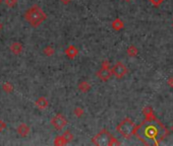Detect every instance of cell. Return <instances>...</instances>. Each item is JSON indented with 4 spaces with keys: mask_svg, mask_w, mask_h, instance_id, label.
I'll list each match as a JSON object with an SVG mask.
<instances>
[{
    "mask_svg": "<svg viewBox=\"0 0 173 146\" xmlns=\"http://www.w3.org/2000/svg\"><path fill=\"white\" fill-rule=\"evenodd\" d=\"M1 3H2V0H0V4H1Z\"/></svg>",
    "mask_w": 173,
    "mask_h": 146,
    "instance_id": "83f0119b",
    "label": "cell"
},
{
    "mask_svg": "<svg viewBox=\"0 0 173 146\" xmlns=\"http://www.w3.org/2000/svg\"><path fill=\"white\" fill-rule=\"evenodd\" d=\"M171 131L173 132V125H172V127H171Z\"/></svg>",
    "mask_w": 173,
    "mask_h": 146,
    "instance_id": "4316f807",
    "label": "cell"
},
{
    "mask_svg": "<svg viewBox=\"0 0 173 146\" xmlns=\"http://www.w3.org/2000/svg\"><path fill=\"white\" fill-rule=\"evenodd\" d=\"M149 1L154 6H160L162 3L164 2V0H149Z\"/></svg>",
    "mask_w": 173,
    "mask_h": 146,
    "instance_id": "ffe728a7",
    "label": "cell"
},
{
    "mask_svg": "<svg viewBox=\"0 0 173 146\" xmlns=\"http://www.w3.org/2000/svg\"><path fill=\"white\" fill-rule=\"evenodd\" d=\"M117 131H118V133L121 136H123V137L131 138L132 134H135V123L132 122L131 119L126 118L121 123H119V125L117 126Z\"/></svg>",
    "mask_w": 173,
    "mask_h": 146,
    "instance_id": "277c9868",
    "label": "cell"
},
{
    "mask_svg": "<svg viewBox=\"0 0 173 146\" xmlns=\"http://www.w3.org/2000/svg\"><path fill=\"white\" fill-rule=\"evenodd\" d=\"M51 124L56 130H62L67 124V120L65 119V117L62 114H57L54 118L51 120Z\"/></svg>",
    "mask_w": 173,
    "mask_h": 146,
    "instance_id": "8992f818",
    "label": "cell"
},
{
    "mask_svg": "<svg viewBox=\"0 0 173 146\" xmlns=\"http://www.w3.org/2000/svg\"><path fill=\"white\" fill-rule=\"evenodd\" d=\"M135 135L146 145H158L166 137V128L156 118L146 119L135 128Z\"/></svg>",
    "mask_w": 173,
    "mask_h": 146,
    "instance_id": "6da1fadb",
    "label": "cell"
},
{
    "mask_svg": "<svg viewBox=\"0 0 173 146\" xmlns=\"http://www.w3.org/2000/svg\"><path fill=\"white\" fill-rule=\"evenodd\" d=\"M167 82H168V85H169V86H171V87H173V77L169 78Z\"/></svg>",
    "mask_w": 173,
    "mask_h": 146,
    "instance_id": "603a6c76",
    "label": "cell"
},
{
    "mask_svg": "<svg viewBox=\"0 0 173 146\" xmlns=\"http://www.w3.org/2000/svg\"><path fill=\"white\" fill-rule=\"evenodd\" d=\"M126 2H129V1H131V0H125Z\"/></svg>",
    "mask_w": 173,
    "mask_h": 146,
    "instance_id": "484cf974",
    "label": "cell"
},
{
    "mask_svg": "<svg viewBox=\"0 0 173 146\" xmlns=\"http://www.w3.org/2000/svg\"><path fill=\"white\" fill-rule=\"evenodd\" d=\"M109 66H110V63H109V61H107V60H105L102 63V67H108L109 68Z\"/></svg>",
    "mask_w": 173,
    "mask_h": 146,
    "instance_id": "7402d4cb",
    "label": "cell"
},
{
    "mask_svg": "<svg viewBox=\"0 0 173 146\" xmlns=\"http://www.w3.org/2000/svg\"><path fill=\"white\" fill-rule=\"evenodd\" d=\"M138 54H139V50L135 46L131 45L127 48V55L129 56V57H135Z\"/></svg>",
    "mask_w": 173,
    "mask_h": 146,
    "instance_id": "5bb4252c",
    "label": "cell"
},
{
    "mask_svg": "<svg viewBox=\"0 0 173 146\" xmlns=\"http://www.w3.org/2000/svg\"><path fill=\"white\" fill-rule=\"evenodd\" d=\"M44 53L47 56H52L53 54H54V49H53L52 47H50V46H48V47H46L44 49Z\"/></svg>",
    "mask_w": 173,
    "mask_h": 146,
    "instance_id": "ac0fdd59",
    "label": "cell"
},
{
    "mask_svg": "<svg viewBox=\"0 0 173 146\" xmlns=\"http://www.w3.org/2000/svg\"><path fill=\"white\" fill-rule=\"evenodd\" d=\"M6 128V124L2 120H0V132H2Z\"/></svg>",
    "mask_w": 173,
    "mask_h": 146,
    "instance_id": "44dd1931",
    "label": "cell"
},
{
    "mask_svg": "<svg viewBox=\"0 0 173 146\" xmlns=\"http://www.w3.org/2000/svg\"><path fill=\"white\" fill-rule=\"evenodd\" d=\"M60 1L63 3V4H68V3H70V1H71V0H60Z\"/></svg>",
    "mask_w": 173,
    "mask_h": 146,
    "instance_id": "cb8c5ba5",
    "label": "cell"
},
{
    "mask_svg": "<svg viewBox=\"0 0 173 146\" xmlns=\"http://www.w3.org/2000/svg\"><path fill=\"white\" fill-rule=\"evenodd\" d=\"M63 136L65 137V139L67 140V142H70V141H72V139H74V135H72V133L69 130L65 131L64 133H63Z\"/></svg>",
    "mask_w": 173,
    "mask_h": 146,
    "instance_id": "2e32d148",
    "label": "cell"
},
{
    "mask_svg": "<svg viewBox=\"0 0 173 146\" xmlns=\"http://www.w3.org/2000/svg\"><path fill=\"white\" fill-rule=\"evenodd\" d=\"M16 131H18V135H21L22 137H26L30 134V132H31V129H30V127L26 124L22 123L18 127V129H16Z\"/></svg>",
    "mask_w": 173,
    "mask_h": 146,
    "instance_id": "ba28073f",
    "label": "cell"
},
{
    "mask_svg": "<svg viewBox=\"0 0 173 146\" xmlns=\"http://www.w3.org/2000/svg\"><path fill=\"white\" fill-rule=\"evenodd\" d=\"M10 50H11V52L13 53V54L18 55L22 52V45L21 44V43L15 42L10 46Z\"/></svg>",
    "mask_w": 173,
    "mask_h": 146,
    "instance_id": "8fae6325",
    "label": "cell"
},
{
    "mask_svg": "<svg viewBox=\"0 0 173 146\" xmlns=\"http://www.w3.org/2000/svg\"><path fill=\"white\" fill-rule=\"evenodd\" d=\"M78 48H76L75 46H74V45L68 46V47L66 48V50H65V55L67 56L69 59H74V58H75L76 56H78Z\"/></svg>",
    "mask_w": 173,
    "mask_h": 146,
    "instance_id": "9c48e42d",
    "label": "cell"
},
{
    "mask_svg": "<svg viewBox=\"0 0 173 146\" xmlns=\"http://www.w3.org/2000/svg\"><path fill=\"white\" fill-rule=\"evenodd\" d=\"M1 29H2V24L0 22V31H1Z\"/></svg>",
    "mask_w": 173,
    "mask_h": 146,
    "instance_id": "d4e9b609",
    "label": "cell"
},
{
    "mask_svg": "<svg viewBox=\"0 0 173 146\" xmlns=\"http://www.w3.org/2000/svg\"><path fill=\"white\" fill-rule=\"evenodd\" d=\"M93 143L99 146H110V145H119L120 143L109 133L107 130H102L93 138Z\"/></svg>",
    "mask_w": 173,
    "mask_h": 146,
    "instance_id": "3957f363",
    "label": "cell"
},
{
    "mask_svg": "<svg viewBox=\"0 0 173 146\" xmlns=\"http://www.w3.org/2000/svg\"><path fill=\"white\" fill-rule=\"evenodd\" d=\"M67 143H68L67 140H66L65 137L63 135L57 136V137L55 138V140H54V144L55 145H65V144H67Z\"/></svg>",
    "mask_w": 173,
    "mask_h": 146,
    "instance_id": "9a60e30c",
    "label": "cell"
},
{
    "mask_svg": "<svg viewBox=\"0 0 173 146\" xmlns=\"http://www.w3.org/2000/svg\"><path fill=\"white\" fill-rule=\"evenodd\" d=\"M78 90L82 91V92H88L90 89H91V84L89 83L88 81L86 80H82L78 83Z\"/></svg>",
    "mask_w": 173,
    "mask_h": 146,
    "instance_id": "7c38bea8",
    "label": "cell"
},
{
    "mask_svg": "<svg viewBox=\"0 0 173 146\" xmlns=\"http://www.w3.org/2000/svg\"><path fill=\"white\" fill-rule=\"evenodd\" d=\"M112 71L110 70V68L108 67H102L100 70L97 72V76L98 78L101 79L102 81H107L111 78L112 76Z\"/></svg>",
    "mask_w": 173,
    "mask_h": 146,
    "instance_id": "52a82bcc",
    "label": "cell"
},
{
    "mask_svg": "<svg viewBox=\"0 0 173 146\" xmlns=\"http://www.w3.org/2000/svg\"><path fill=\"white\" fill-rule=\"evenodd\" d=\"M4 2L8 7H14L16 3H18V0H5Z\"/></svg>",
    "mask_w": 173,
    "mask_h": 146,
    "instance_id": "d6986e66",
    "label": "cell"
},
{
    "mask_svg": "<svg viewBox=\"0 0 173 146\" xmlns=\"http://www.w3.org/2000/svg\"><path fill=\"white\" fill-rule=\"evenodd\" d=\"M123 26H124V24L120 18H116L115 21H113L112 22V28L114 29L115 31H120V29H123Z\"/></svg>",
    "mask_w": 173,
    "mask_h": 146,
    "instance_id": "4fadbf2b",
    "label": "cell"
},
{
    "mask_svg": "<svg viewBox=\"0 0 173 146\" xmlns=\"http://www.w3.org/2000/svg\"><path fill=\"white\" fill-rule=\"evenodd\" d=\"M25 18L32 26L37 28V26H39L46 21L47 15H46V13L43 11V9L40 7V6L33 5L32 7H30L28 10L26 11Z\"/></svg>",
    "mask_w": 173,
    "mask_h": 146,
    "instance_id": "7a4b0ae2",
    "label": "cell"
},
{
    "mask_svg": "<svg viewBox=\"0 0 173 146\" xmlns=\"http://www.w3.org/2000/svg\"><path fill=\"white\" fill-rule=\"evenodd\" d=\"M112 74L115 76L116 78L120 79L123 77L124 75H126V73H127V67L123 64L122 62H117L115 65L112 66Z\"/></svg>",
    "mask_w": 173,
    "mask_h": 146,
    "instance_id": "5b68a950",
    "label": "cell"
},
{
    "mask_svg": "<svg viewBox=\"0 0 173 146\" xmlns=\"http://www.w3.org/2000/svg\"><path fill=\"white\" fill-rule=\"evenodd\" d=\"M35 105H36V107L40 110H45L49 106V102L45 98L42 97V98H39L37 101H36Z\"/></svg>",
    "mask_w": 173,
    "mask_h": 146,
    "instance_id": "30bf717a",
    "label": "cell"
},
{
    "mask_svg": "<svg viewBox=\"0 0 173 146\" xmlns=\"http://www.w3.org/2000/svg\"><path fill=\"white\" fill-rule=\"evenodd\" d=\"M74 115L76 116V117H82V115H84V110H82L81 107H76L75 109H74Z\"/></svg>",
    "mask_w": 173,
    "mask_h": 146,
    "instance_id": "e0dca14e",
    "label": "cell"
}]
</instances>
